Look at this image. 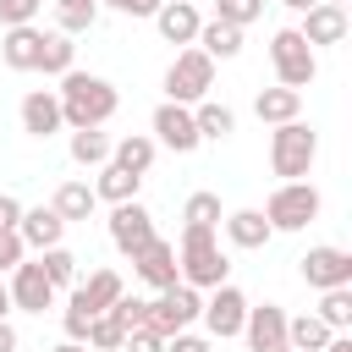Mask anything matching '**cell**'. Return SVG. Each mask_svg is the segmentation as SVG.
Segmentation results:
<instances>
[{"instance_id":"1","label":"cell","mask_w":352,"mask_h":352,"mask_svg":"<svg viewBox=\"0 0 352 352\" xmlns=\"http://www.w3.org/2000/svg\"><path fill=\"white\" fill-rule=\"evenodd\" d=\"M55 99H60V121H66L72 132H82V126H104V121L121 110L116 82H110V77H94V72H66L60 88H55Z\"/></svg>"},{"instance_id":"2","label":"cell","mask_w":352,"mask_h":352,"mask_svg":"<svg viewBox=\"0 0 352 352\" xmlns=\"http://www.w3.org/2000/svg\"><path fill=\"white\" fill-rule=\"evenodd\" d=\"M176 275H182V286H192V292H214V286H226L231 258H226L220 236H214V231H198V226H182V242H176Z\"/></svg>"},{"instance_id":"3","label":"cell","mask_w":352,"mask_h":352,"mask_svg":"<svg viewBox=\"0 0 352 352\" xmlns=\"http://www.w3.org/2000/svg\"><path fill=\"white\" fill-rule=\"evenodd\" d=\"M319 160V132L308 121H286V126H270V170L280 182H302Z\"/></svg>"},{"instance_id":"4","label":"cell","mask_w":352,"mask_h":352,"mask_svg":"<svg viewBox=\"0 0 352 352\" xmlns=\"http://www.w3.org/2000/svg\"><path fill=\"white\" fill-rule=\"evenodd\" d=\"M319 209H324V198H319L314 182H280V187L264 198L258 214L270 220V231H302V226L319 220Z\"/></svg>"},{"instance_id":"5","label":"cell","mask_w":352,"mask_h":352,"mask_svg":"<svg viewBox=\"0 0 352 352\" xmlns=\"http://www.w3.org/2000/svg\"><path fill=\"white\" fill-rule=\"evenodd\" d=\"M209 88H214V60L198 50V44H187V50H176V60L165 66V99L170 104H198V99H209Z\"/></svg>"},{"instance_id":"6","label":"cell","mask_w":352,"mask_h":352,"mask_svg":"<svg viewBox=\"0 0 352 352\" xmlns=\"http://www.w3.org/2000/svg\"><path fill=\"white\" fill-rule=\"evenodd\" d=\"M270 66H275V82H280V88H297V94L319 77V55L302 44L297 28H280V33L270 38Z\"/></svg>"},{"instance_id":"7","label":"cell","mask_w":352,"mask_h":352,"mask_svg":"<svg viewBox=\"0 0 352 352\" xmlns=\"http://www.w3.org/2000/svg\"><path fill=\"white\" fill-rule=\"evenodd\" d=\"M154 302V314H148V330L154 336H176V330H192L198 324V314H204V292H192V286H165V292H154L148 297Z\"/></svg>"},{"instance_id":"8","label":"cell","mask_w":352,"mask_h":352,"mask_svg":"<svg viewBox=\"0 0 352 352\" xmlns=\"http://www.w3.org/2000/svg\"><path fill=\"white\" fill-rule=\"evenodd\" d=\"M297 275H302V286H314V292L352 286V253L336 248V242H319V248H308V253L297 258Z\"/></svg>"},{"instance_id":"9","label":"cell","mask_w":352,"mask_h":352,"mask_svg":"<svg viewBox=\"0 0 352 352\" xmlns=\"http://www.w3.org/2000/svg\"><path fill=\"white\" fill-rule=\"evenodd\" d=\"M104 226H110V248H116V253H126V258H132V253H143V248L160 236V231H154L148 204H138V198H132V204H116Z\"/></svg>"},{"instance_id":"10","label":"cell","mask_w":352,"mask_h":352,"mask_svg":"<svg viewBox=\"0 0 352 352\" xmlns=\"http://www.w3.org/2000/svg\"><path fill=\"white\" fill-rule=\"evenodd\" d=\"M248 308H253V302H248V297H242V292L226 280V286H214V292L204 297V314H198V319H204L209 341H231V336H242V319H248Z\"/></svg>"},{"instance_id":"11","label":"cell","mask_w":352,"mask_h":352,"mask_svg":"<svg viewBox=\"0 0 352 352\" xmlns=\"http://www.w3.org/2000/svg\"><path fill=\"white\" fill-rule=\"evenodd\" d=\"M148 138H154V148H170V154H192V148L204 143L198 126H192V110H187V104H170V99L154 110Z\"/></svg>"},{"instance_id":"12","label":"cell","mask_w":352,"mask_h":352,"mask_svg":"<svg viewBox=\"0 0 352 352\" xmlns=\"http://www.w3.org/2000/svg\"><path fill=\"white\" fill-rule=\"evenodd\" d=\"M6 292H11V308H22V314H44V308H55V286L44 280V270H38V258H22L16 270H11V280H6Z\"/></svg>"},{"instance_id":"13","label":"cell","mask_w":352,"mask_h":352,"mask_svg":"<svg viewBox=\"0 0 352 352\" xmlns=\"http://www.w3.org/2000/svg\"><path fill=\"white\" fill-rule=\"evenodd\" d=\"M286 308L280 302H264V308H248V319H242V341H248V352H292L286 346Z\"/></svg>"},{"instance_id":"14","label":"cell","mask_w":352,"mask_h":352,"mask_svg":"<svg viewBox=\"0 0 352 352\" xmlns=\"http://www.w3.org/2000/svg\"><path fill=\"white\" fill-rule=\"evenodd\" d=\"M297 33H302V44L308 50H330V44H341L346 38V6H308L302 11V22H297Z\"/></svg>"},{"instance_id":"15","label":"cell","mask_w":352,"mask_h":352,"mask_svg":"<svg viewBox=\"0 0 352 352\" xmlns=\"http://www.w3.org/2000/svg\"><path fill=\"white\" fill-rule=\"evenodd\" d=\"M22 132L28 138H55L66 121H60V99H55V88H28L22 94Z\"/></svg>"},{"instance_id":"16","label":"cell","mask_w":352,"mask_h":352,"mask_svg":"<svg viewBox=\"0 0 352 352\" xmlns=\"http://www.w3.org/2000/svg\"><path fill=\"white\" fill-rule=\"evenodd\" d=\"M132 270H138V280H143V286H154V292L176 286V280H182V275H176V242L154 236L143 253H132Z\"/></svg>"},{"instance_id":"17","label":"cell","mask_w":352,"mask_h":352,"mask_svg":"<svg viewBox=\"0 0 352 352\" xmlns=\"http://www.w3.org/2000/svg\"><path fill=\"white\" fill-rule=\"evenodd\" d=\"M16 236H22V248H28V253H44V248H60V236H66V220H60L50 204H38V209H22V220H16Z\"/></svg>"},{"instance_id":"18","label":"cell","mask_w":352,"mask_h":352,"mask_svg":"<svg viewBox=\"0 0 352 352\" xmlns=\"http://www.w3.org/2000/svg\"><path fill=\"white\" fill-rule=\"evenodd\" d=\"M154 28H160V38L165 44H192L198 38V28H204V16H198V6L192 0H165L160 11H154Z\"/></svg>"},{"instance_id":"19","label":"cell","mask_w":352,"mask_h":352,"mask_svg":"<svg viewBox=\"0 0 352 352\" xmlns=\"http://www.w3.org/2000/svg\"><path fill=\"white\" fill-rule=\"evenodd\" d=\"M38 50H44V28H6L0 33V60L11 72H38Z\"/></svg>"},{"instance_id":"20","label":"cell","mask_w":352,"mask_h":352,"mask_svg":"<svg viewBox=\"0 0 352 352\" xmlns=\"http://www.w3.org/2000/svg\"><path fill=\"white\" fill-rule=\"evenodd\" d=\"M253 116L264 121V126H286V121H302V94L297 88H258L253 94Z\"/></svg>"},{"instance_id":"21","label":"cell","mask_w":352,"mask_h":352,"mask_svg":"<svg viewBox=\"0 0 352 352\" xmlns=\"http://www.w3.org/2000/svg\"><path fill=\"white\" fill-rule=\"evenodd\" d=\"M220 231H226V242L231 248H242V253H258L275 231H270V220L258 214V209H231L226 220H220Z\"/></svg>"},{"instance_id":"22","label":"cell","mask_w":352,"mask_h":352,"mask_svg":"<svg viewBox=\"0 0 352 352\" xmlns=\"http://www.w3.org/2000/svg\"><path fill=\"white\" fill-rule=\"evenodd\" d=\"M121 292H126V286H121V275H116V270H88V275H77V286H72V297H77L88 314H104Z\"/></svg>"},{"instance_id":"23","label":"cell","mask_w":352,"mask_h":352,"mask_svg":"<svg viewBox=\"0 0 352 352\" xmlns=\"http://www.w3.org/2000/svg\"><path fill=\"white\" fill-rule=\"evenodd\" d=\"M154 138L148 132H126V138H116L110 143V165H121V170H132V176H148L154 170Z\"/></svg>"},{"instance_id":"24","label":"cell","mask_w":352,"mask_h":352,"mask_svg":"<svg viewBox=\"0 0 352 352\" xmlns=\"http://www.w3.org/2000/svg\"><path fill=\"white\" fill-rule=\"evenodd\" d=\"M192 126H198L204 143H226V138L236 132V110L220 104V99H198V104H192Z\"/></svg>"},{"instance_id":"25","label":"cell","mask_w":352,"mask_h":352,"mask_svg":"<svg viewBox=\"0 0 352 352\" xmlns=\"http://www.w3.org/2000/svg\"><path fill=\"white\" fill-rule=\"evenodd\" d=\"M50 209H55L66 226H77V220H94L99 198H94V187H88V182H60V187H55V198H50Z\"/></svg>"},{"instance_id":"26","label":"cell","mask_w":352,"mask_h":352,"mask_svg":"<svg viewBox=\"0 0 352 352\" xmlns=\"http://www.w3.org/2000/svg\"><path fill=\"white\" fill-rule=\"evenodd\" d=\"M192 44H198L209 60H236V55H242V28H231V22H220V16H214V22H204V28H198V38H192Z\"/></svg>"},{"instance_id":"27","label":"cell","mask_w":352,"mask_h":352,"mask_svg":"<svg viewBox=\"0 0 352 352\" xmlns=\"http://www.w3.org/2000/svg\"><path fill=\"white\" fill-rule=\"evenodd\" d=\"M138 187H143V176H132V170H121V165H99L94 198L116 209V204H132V198H138Z\"/></svg>"},{"instance_id":"28","label":"cell","mask_w":352,"mask_h":352,"mask_svg":"<svg viewBox=\"0 0 352 352\" xmlns=\"http://www.w3.org/2000/svg\"><path fill=\"white\" fill-rule=\"evenodd\" d=\"M66 148H72V165H94V170L110 165V132H104V126H82V132H72Z\"/></svg>"},{"instance_id":"29","label":"cell","mask_w":352,"mask_h":352,"mask_svg":"<svg viewBox=\"0 0 352 352\" xmlns=\"http://www.w3.org/2000/svg\"><path fill=\"white\" fill-rule=\"evenodd\" d=\"M38 72H44V77H66V72H77V44H72L66 33H44Z\"/></svg>"},{"instance_id":"30","label":"cell","mask_w":352,"mask_h":352,"mask_svg":"<svg viewBox=\"0 0 352 352\" xmlns=\"http://www.w3.org/2000/svg\"><path fill=\"white\" fill-rule=\"evenodd\" d=\"M220 220H226V209H220V192H187V204H182V226H198V231H220Z\"/></svg>"},{"instance_id":"31","label":"cell","mask_w":352,"mask_h":352,"mask_svg":"<svg viewBox=\"0 0 352 352\" xmlns=\"http://www.w3.org/2000/svg\"><path fill=\"white\" fill-rule=\"evenodd\" d=\"M38 270H44V280H50L55 292H72V286H77V253H72V248H44V253H38Z\"/></svg>"},{"instance_id":"32","label":"cell","mask_w":352,"mask_h":352,"mask_svg":"<svg viewBox=\"0 0 352 352\" xmlns=\"http://www.w3.org/2000/svg\"><path fill=\"white\" fill-rule=\"evenodd\" d=\"M336 330H324L314 314H297V319H286V346L292 352H324V341H330Z\"/></svg>"},{"instance_id":"33","label":"cell","mask_w":352,"mask_h":352,"mask_svg":"<svg viewBox=\"0 0 352 352\" xmlns=\"http://www.w3.org/2000/svg\"><path fill=\"white\" fill-rule=\"evenodd\" d=\"M314 319H319L324 330H346V324H352V286L319 292V308H314Z\"/></svg>"},{"instance_id":"34","label":"cell","mask_w":352,"mask_h":352,"mask_svg":"<svg viewBox=\"0 0 352 352\" xmlns=\"http://www.w3.org/2000/svg\"><path fill=\"white\" fill-rule=\"evenodd\" d=\"M121 341H126V330H121V319H116L110 308L88 319V336H82V346H88V352H121Z\"/></svg>"},{"instance_id":"35","label":"cell","mask_w":352,"mask_h":352,"mask_svg":"<svg viewBox=\"0 0 352 352\" xmlns=\"http://www.w3.org/2000/svg\"><path fill=\"white\" fill-rule=\"evenodd\" d=\"M110 314L121 319V330H148V314H154V302H148V297H126V292H121V297L110 302Z\"/></svg>"},{"instance_id":"36","label":"cell","mask_w":352,"mask_h":352,"mask_svg":"<svg viewBox=\"0 0 352 352\" xmlns=\"http://www.w3.org/2000/svg\"><path fill=\"white\" fill-rule=\"evenodd\" d=\"M214 16L231 22V28H248V22L264 16V0H214Z\"/></svg>"},{"instance_id":"37","label":"cell","mask_w":352,"mask_h":352,"mask_svg":"<svg viewBox=\"0 0 352 352\" xmlns=\"http://www.w3.org/2000/svg\"><path fill=\"white\" fill-rule=\"evenodd\" d=\"M94 16H99V11H77V6H60V0H55V33H66V38L88 33V28H94Z\"/></svg>"},{"instance_id":"38","label":"cell","mask_w":352,"mask_h":352,"mask_svg":"<svg viewBox=\"0 0 352 352\" xmlns=\"http://www.w3.org/2000/svg\"><path fill=\"white\" fill-rule=\"evenodd\" d=\"M44 11V0H0V22L6 28H33Z\"/></svg>"},{"instance_id":"39","label":"cell","mask_w":352,"mask_h":352,"mask_svg":"<svg viewBox=\"0 0 352 352\" xmlns=\"http://www.w3.org/2000/svg\"><path fill=\"white\" fill-rule=\"evenodd\" d=\"M88 319H94V314H88L77 297H66V308H60V330H66V341H82V336H88Z\"/></svg>"},{"instance_id":"40","label":"cell","mask_w":352,"mask_h":352,"mask_svg":"<svg viewBox=\"0 0 352 352\" xmlns=\"http://www.w3.org/2000/svg\"><path fill=\"white\" fill-rule=\"evenodd\" d=\"M99 6H110L116 16H148V22H154V11H160L165 0H99Z\"/></svg>"},{"instance_id":"41","label":"cell","mask_w":352,"mask_h":352,"mask_svg":"<svg viewBox=\"0 0 352 352\" xmlns=\"http://www.w3.org/2000/svg\"><path fill=\"white\" fill-rule=\"evenodd\" d=\"M121 352H165V336H154V330H126Z\"/></svg>"},{"instance_id":"42","label":"cell","mask_w":352,"mask_h":352,"mask_svg":"<svg viewBox=\"0 0 352 352\" xmlns=\"http://www.w3.org/2000/svg\"><path fill=\"white\" fill-rule=\"evenodd\" d=\"M165 352H214V346H209V336H192V330H176V336H165Z\"/></svg>"},{"instance_id":"43","label":"cell","mask_w":352,"mask_h":352,"mask_svg":"<svg viewBox=\"0 0 352 352\" xmlns=\"http://www.w3.org/2000/svg\"><path fill=\"white\" fill-rule=\"evenodd\" d=\"M16 220H22V204L11 192H0V231H16Z\"/></svg>"},{"instance_id":"44","label":"cell","mask_w":352,"mask_h":352,"mask_svg":"<svg viewBox=\"0 0 352 352\" xmlns=\"http://www.w3.org/2000/svg\"><path fill=\"white\" fill-rule=\"evenodd\" d=\"M22 346V336H16V324L11 319H0V352H16Z\"/></svg>"},{"instance_id":"45","label":"cell","mask_w":352,"mask_h":352,"mask_svg":"<svg viewBox=\"0 0 352 352\" xmlns=\"http://www.w3.org/2000/svg\"><path fill=\"white\" fill-rule=\"evenodd\" d=\"M324 352H352V336H346V330H336V336L324 341Z\"/></svg>"},{"instance_id":"46","label":"cell","mask_w":352,"mask_h":352,"mask_svg":"<svg viewBox=\"0 0 352 352\" xmlns=\"http://www.w3.org/2000/svg\"><path fill=\"white\" fill-rule=\"evenodd\" d=\"M280 6H286V11H297V16H302V11H308V6H319V0H280Z\"/></svg>"},{"instance_id":"47","label":"cell","mask_w":352,"mask_h":352,"mask_svg":"<svg viewBox=\"0 0 352 352\" xmlns=\"http://www.w3.org/2000/svg\"><path fill=\"white\" fill-rule=\"evenodd\" d=\"M50 352H88V346H82V341H55Z\"/></svg>"},{"instance_id":"48","label":"cell","mask_w":352,"mask_h":352,"mask_svg":"<svg viewBox=\"0 0 352 352\" xmlns=\"http://www.w3.org/2000/svg\"><path fill=\"white\" fill-rule=\"evenodd\" d=\"M60 6H77V11H99V0H60Z\"/></svg>"},{"instance_id":"49","label":"cell","mask_w":352,"mask_h":352,"mask_svg":"<svg viewBox=\"0 0 352 352\" xmlns=\"http://www.w3.org/2000/svg\"><path fill=\"white\" fill-rule=\"evenodd\" d=\"M11 314V292H6V280H0V319Z\"/></svg>"},{"instance_id":"50","label":"cell","mask_w":352,"mask_h":352,"mask_svg":"<svg viewBox=\"0 0 352 352\" xmlns=\"http://www.w3.org/2000/svg\"><path fill=\"white\" fill-rule=\"evenodd\" d=\"M324 6H346V0H324Z\"/></svg>"}]
</instances>
